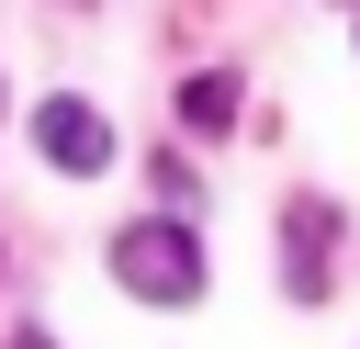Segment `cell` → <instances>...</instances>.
<instances>
[{
  "mask_svg": "<svg viewBox=\"0 0 360 349\" xmlns=\"http://www.w3.org/2000/svg\"><path fill=\"white\" fill-rule=\"evenodd\" d=\"M11 349H56V338H45V326H22V338H11Z\"/></svg>",
  "mask_w": 360,
  "mask_h": 349,
  "instance_id": "5b68a950",
  "label": "cell"
},
{
  "mask_svg": "<svg viewBox=\"0 0 360 349\" xmlns=\"http://www.w3.org/2000/svg\"><path fill=\"white\" fill-rule=\"evenodd\" d=\"M236 113H248V101H236V79H225V68H202V79H180V124H191V135H225Z\"/></svg>",
  "mask_w": 360,
  "mask_h": 349,
  "instance_id": "277c9868",
  "label": "cell"
},
{
  "mask_svg": "<svg viewBox=\"0 0 360 349\" xmlns=\"http://www.w3.org/2000/svg\"><path fill=\"white\" fill-rule=\"evenodd\" d=\"M281 225H292V270H281V281L315 304V293H326V236H338V214H326V203H292Z\"/></svg>",
  "mask_w": 360,
  "mask_h": 349,
  "instance_id": "3957f363",
  "label": "cell"
},
{
  "mask_svg": "<svg viewBox=\"0 0 360 349\" xmlns=\"http://www.w3.org/2000/svg\"><path fill=\"white\" fill-rule=\"evenodd\" d=\"M112 281L146 293V304H202V236H191L180 214H135V225L112 236Z\"/></svg>",
  "mask_w": 360,
  "mask_h": 349,
  "instance_id": "6da1fadb",
  "label": "cell"
},
{
  "mask_svg": "<svg viewBox=\"0 0 360 349\" xmlns=\"http://www.w3.org/2000/svg\"><path fill=\"white\" fill-rule=\"evenodd\" d=\"M34 146H45V158H56L68 180H101V169H112V124H101L90 101H68V90H56L45 113H34Z\"/></svg>",
  "mask_w": 360,
  "mask_h": 349,
  "instance_id": "7a4b0ae2",
  "label": "cell"
}]
</instances>
